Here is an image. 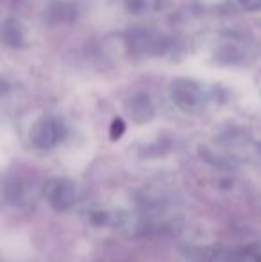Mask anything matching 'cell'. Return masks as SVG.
Segmentation results:
<instances>
[{"label": "cell", "instance_id": "7a4b0ae2", "mask_svg": "<svg viewBox=\"0 0 261 262\" xmlns=\"http://www.w3.org/2000/svg\"><path fill=\"white\" fill-rule=\"evenodd\" d=\"M59 136H61V132L56 125H45V127L36 132L34 139L39 148H50V146H54L59 141Z\"/></svg>", "mask_w": 261, "mask_h": 262}, {"label": "cell", "instance_id": "6da1fadb", "mask_svg": "<svg viewBox=\"0 0 261 262\" xmlns=\"http://www.w3.org/2000/svg\"><path fill=\"white\" fill-rule=\"evenodd\" d=\"M42 193L47 204L57 212H63V210L73 207L77 202V196H79L75 182L72 179H65V177L47 180Z\"/></svg>", "mask_w": 261, "mask_h": 262}]
</instances>
